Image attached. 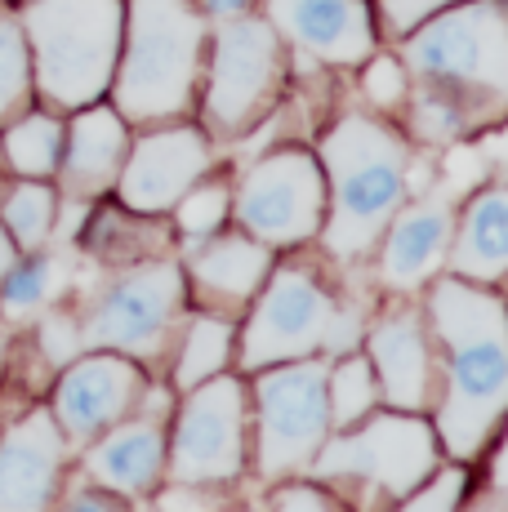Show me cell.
I'll return each instance as SVG.
<instances>
[{"label":"cell","instance_id":"cell-1","mask_svg":"<svg viewBox=\"0 0 508 512\" xmlns=\"http://www.w3.org/2000/svg\"><path fill=\"white\" fill-rule=\"evenodd\" d=\"M428 317L446 352L437 432L455 459H473L508 419V303L451 272L433 285Z\"/></svg>","mask_w":508,"mask_h":512},{"label":"cell","instance_id":"cell-2","mask_svg":"<svg viewBox=\"0 0 508 512\" xmlns=\"http://www.w3.org/2000/svg\"><path fill=\"white\" fill-rule=\"evenodd\" d=\"M326 174V250L339 263H361L406 205V143L370 116H344L321 143Z\"/></svg>","mask_w":508,"mask_h":512},{"label":"cell","instance_id":"cell-3","mask_svg":"<svg viewBox=\"0 0 508 512\" xmlns=\"http://www.w3.org/2000/svg\"><path fill=\"white\" fill-rule=\"evenodd\" d=\"M125 58L112 90L125 121H179L192 107L205 49V14L192 0H130Z\"/></svg>","mask_w":508,"mask_h":512},{"label":"cell","instance_id":"cell-4","mask_svg":"<svg viewBox=\"0 0 508 512\" xmlns=\"http://www.w3.org/2000/svg\"><path fill=\"white\" fill-rule=\"evenodd\" d=\"M125 32L121 0H32L23 14L36 85L54 107H90L116 76Z\"/></svg>","mask_w":508,"mask_h":512},{"label":"cell","instance_id":"cell-5","mask_svg":"<svg viewBox=\"0 0 508 512\" xmlns=\"http://www.w3.org/2000/svg\"><path fill=\"white\" fill-rule=\"evenodd\" d=\"M406 67L419 85L464 94H508V5L504 0H459L410 27Z\"/></svg>","mask_w":508,"mask_h":512},{"label":"cell","instance_id":"cell-6","mask_svg":"<svg viewBox=\"0 0 508 512\" xmlns=\"http://www.w3.org/2000/svg\"><path fill=\"white\" fill-rule=\"evenodd\" d=\"M357 317L339 312V303L321 290L317 277L299 268H277L268 290L254 303V317L241 343V366L263 370L281 361L317 357V352H353Z\"/></svg>","mask_w":508,"mask_h":512},{"label":"cell","instance_id":"cell-7","mask_svg":"<svg viewBox=\"0 0 508 512\" xmlns=\"http://www.w3.org/2000/svg\"><path fill=\"white\" fill-rule=\"evenodd\" d=\"M330 366L317 357L263 366L254 379L259 401V472L263 477H290L312 468L317 450L330 437V397H326Z\"/></svg>","mask_w":508,"mask_h":512},{"label":"cell","instance_id":"cell-8","mask_svg":"<svg viewBox=\"0 0 508 512\" xmlns=\"http://www.w3.org/2000/svg\"><path fill=\"white\" fill-rule=\"evenodd\" d=\"M321 481H366L384 495L406 499L428 472L437 468V432L410 410L361 419L344 428V437L330 441L312 459Z\"/></svg>","mask_w":508,"mask_h":512},{"label":"cell","instance_id":"cell-9","mask_svg":"<svg viewBox=\"0 0 508 512\" xmlns=\"http://www.w3.org/2000/svg\"><path fill=\"white\" fill-rule=\"evenodd\" d=\"M281 85V36L268 18H228L214 23V63L205 90V121L214 134L237 139L263 116Z\"/></svg>","mask_w":508,"mask_h":512},{"label":"cell","instance_id":"cell-10","mask_svg":"<svg viewBox=\"0 0 508 512\" xmlns=\"http://www.w3.org/2000/svg\"><path fill=\"white\" fill-rule=\"evenodd\" d=\"M237 219L263 245H299L326 223V174L308 152H272L241 179Z\"/></svg>","mask_w":508,"mask_h":512},{"label":"cell","instance_id":"cell-11","mask_svg":"<svg viewBox=\"0 0 508 512\" xmlns=\"http://www.w3.org/2000/svg\"><path fill=\"white\" fill-rule=\"evenodd\" d=\"M246 468V388L214 374L192 388L170 441V472L183 486L232 481Z\"/></svg>","mask_w":508,"mask_h":512},{"label":"cell","instance_id":"cell-12","mask_svg":"<svg viewBox=\"0 0 508 512\" xmlns=\"http://www.w3.org/2000/svg\"><path fill=\"white\" fill-rule=\"evenodd\" d=\"M183 308V272L174 263H148L112 281L81 326V343L125 357H156Z\"/></svg>","mask_w":508,"mask_h":512},{"label":"cell","instance_id":"cell-13","mask_svg":"<svg viewBox=\"0 0 508 512\" xmlns=\"http://www.w3.org/2000/svg\"><path fill=\"white\" fill-rule=\"evenodd\" d=\"M143 397V370L125 352H103L85 357L58 379L54 392V423L72 446L99 441L112 423H121Z\"/></svg>","mask_w":508,"mask_h":512},{"label":"cell","instance_id":"cell-14","mask_svg":"<svg viewBox=\"0 0 508 512\" xmlns=\"http://www.w3.org/2000/svg\"><path fill=\"white\" fill-rule=\"evenodd\" d=\"M210 170V143L197 125H170L152 130L148 139L130 152V161L116 174V192L130 210L139 214H165L183 201L188 187Z\"/></svg>","mask_w":508,"mask_h":512},{"label":"cell","instance_id":"cell-15","mask_svg":"<svg viewBox=\"0 0 508 512\" xmlns=\"http://www.w3.org/2000/svg\"><path fill=\"white\" fill-rule=\"evenodd\" d=\"M268 23L321 63H361L375 54L366 0H268Z\"/></svg>","mask_w":508,"mask_h":512},{"label":"cell","instance_id":"cell-16","mask_svg":"<svg viewBox=\"0 0 508 512\" xmlns=\"http://www.w3.org/2000/svg\"><path fill=\"white\" fill-rule=\"evenodd\" d=\"M455 187H437L433 196L415 205H402L388 223V232L379 236L384 241V259H379V272L393 290H415L433 277L446 263V250H451L455 236Z\"/></svg>","mask_w":508,"mask_h":512},{"label":"cell","instance_id":"cell-17","mask_svg":"<svg viewBox=\"0 0 508 512\" xmlns=\"http://www.w3.org/2000/svg\"><path fill=\"white\" fill-rule=\"evenodd\" d=\"M67 437L50 410H32L0 441V512H36L54 499Z\"/></svg>","mask_w":508,"mask_h":512},{"label":"cell","instance_id":"cell-18","mask_svg":"<svg viewBox=\"0 0 508 512\" xmlns=\"http://www.w3.org/2000/svg\"><path fill=\"white\" fill-rule=\"evenodd\" d=\"M370 348V366L379 370V392L393 410H419L433 401V348L419 312H388L366 339Z\"/></svg>","mask_w":508,"mask_h":512},{"label":"cell","instance_id":"cell-19","mask_svg":"<svg viewBox=\"0 0 508 512\" xmlns=\"http://www.w3.org/2000/svg\"><path fill=\"white\" fill-rule=\"evenodd\" d=\"M451 272L477 285L508 277V183L477 192L464 214H455Z\"/></svg>","mask_w":508,"mask_h":512},{"label":"cell","instance_id":"cell-20","mask_svg":"<svg viewBox=\"0 0 508 512\" xmlns=\"http://www.w3.org/2000/svg\"><path fill=\"white\" fill-rule=\"evenodd\" d=\"M165 468V428L156 419L112 423L103 441L85 455V472L112 495H143Z\"/></svg>","mask_w":508,"mask_h":512},{"label":"cell","instance_id":"cell-21","mask_svg":"<svg viewBox=\"0 0 508 512\" xmlns=\"http://www.w3.org/2000/svg\"><path fill=\"white\" fill-rule=\"evenodd\" d=\"M125 165V116L112 107H85L72 121V139L58 161L63 187L72 196H99L116 183Z\"/></svg>","mask_w":508,"mask_h":512},{"label":"cell","instance_id":"cell-22","mask_svg":"<svg viewBox=\"0 0 508 512\" xmlns=\"http://www.w3.org/2000/svg\"><path fill=\"white\" fill-rule=\"evenodd\" d=\"M268 268H272V245L254 241L250 232L214 236L210 245L197 241V254H192V281H197L201 294H210L219 303L254 299L259 285L268 281Z\"/></svg>","mask_w":508,"mask_h":512},{"label":"cell","instance_id":"cell-23","mask_svg":"<svg viewBox=\"0 0 508 512\" xmlns=\"http://www.w3.org/2000/svg\"><path fill=\"white\" fill-rule=\"evenodd\" d=\"M5 156L18 174H27V179H45V174H54L58 161H63V125L45 112L23 116L18 125H9Z\"/></svg>","mask_w":508,"mask_h":512},{"label":"cell","instance_id":"cell-24","mask_svg":"<svg viewBox=\"0 0 508 512\" xmlns=\"http://www.w3.org/2000/svg\"><path fill=\"white\" fill-rule=\"evenodd\" d=\"M58 281H63V263L50 259V254H32L27 263H14V268L0 277V312L9 321H27L54 299Z\"/></svg>","mask_w":508,"mask_h":512},{"label":"cell","instance_id":"cell-25","mask_svg":"<svg viewBox=\"0 0 508 512\" xmlns=\"http://www.w3.org/2000/svg\"><path fill=\"white\" fill-rule=\"evenodd\" d=\"M232 357V326L219 317H197L188 326V339H183V352H179V370H174V383L183 392H192L197 383L223 374Z\"/></svg>","mask_w":508,"mask_h":512},{"label":"cell","instance_id":"cell-26","mask_svg":"<svg viewBox=\"0 0 508 512\" xmlns=\"http://www.w3.org/2000/svg\"><path fill=\"white\" fill-rule=\"evenodd\" d=\"M326 397H330V423L353 428L375 410V366L366 357H344L339 366H330L326 374Z\"/></svg>","mask_w":508,"mask_h":512},{"label":"cell","instance_id":"cell-27","mask_svg":"<svg viewBox=\"0 0 508 512\" xmlns=\"http://www.w3.org/2000/svg\"><path fill=\"white\" fill-rule=\"evenodd\" d=\"M5 228L14 245L23 250H41L54 228V192L45 183H23L5 196Z\"/></svg>","mask_w":508,"mask_h":512},{"label":"cell","instance_id":"cell-28","mask_svg":"<svg viewBox=\"0 0 508 512\" xmlns=\"http://www.w3.org/2000/svg\"><path fill=\"white\" fill-rule=\"evenodd\" d=\"M32 94V54L18 23H0V125L18 112Z\"/></svg>","mask_w":508,"mask_h":512},{"label":"cell","instance_id":"cell-29","mask_svg":"<svg viewBox=\"0 0 508 512\" xmlns=\"http://www.w3.org/2000/svg\"><path fill=\"white\" fill-rule=\"evenodd\" d=\"M468 125V112L455 94L433 90V85H419L415 90V107H410V130L424 143H451L459 139V130Z\"/></svg>","mask_w":508,"mask_h":512},{"label":"cell","instance_id":"cell-30","mask_svg":"<svg viewBox=\"0 0 508 512\" xmlns=\"http://www.w3.org/2000/svg\"><path fill=\"white\" fill-rule=\"evenodd\" d=\"M228 205H232L228 187H223V183H205V187H188V192H183V201L174 205V210H179V228L188 232L192 245H197V241H205V236H214L223 228Z\"/></svg>","mask_w":508,"mask_h":512},{"label":"cell","instance_id":"cell-31","mask_svg":"<svg viewBox=\"0 0 508 512\" xmlns=\"http://www.w3.org/2000/svg\"><path fill=\"white\" fill-rule=\"evenodd\" d=\"M459 495H464V472L446 468V472H428V477L410 490L402 504L406 508H424V512H446V508L459 504Z\"/></svg>","mask_w":508,"mask_h":512},{"label":"cell","instance_id":"cell-32","mask_svg":"<svg viewBox=\"0 0 508 512\" xmlns=\"http://www.w3.org/2000/svg\"><path fill=\"white\" fill-rule=\"evenodd\" d=\"M406 90H410V81H406V67L397 63V58H375V63L366 67V94L375 98L379 107L402 103Z\"/></svg>","mask_w":508,"mask_h":512},{"label":"cell","instance_id":"cell-33","mask_svg":"<svg viewBox=\"0 0 508 512\" xmlns=\"http://www.w3.org/2000/svg\"><path fill=\"white\" fill-rule=\"evenodd\" d=\"M459 5V0H379V14H384V27L397 36H406L410 27H419L424 18H433L437 9Z\"/></svg>","mask_w":508,"mask_h":512},{"label":"cell","instance_id":"cell-34","mask_svg":"<svg viewBox=\"0 0 508 512\" xmlns=\"http://www.w3.org/2000/svg\"><path fill=\"white\" fill-rule=\"evenodd\" d=\"M41 343H45V357L50 361H72V352L81 348V330L54 312V317H45V326H41Z\"/></svg>","mask_w":508,"mask_h":512},{"label":"cell","instance_id":"cell-35","mask_svg":"<svg viewBox=\"0 0 508 512\" xmlns=\"http://www.w3.org/2000/svg\"><path fill=\"white\" fill-rule=\"evenodd\" d=\"M277 508H330V495H321L312 486H295V490H281Z\"/></svg>","mask_w":508,"mask_h":512},{"label":"cell","instance_id":"cell-36","mask_svg":"<svg viewBox=\"0 0 508 512\" xmlns=\"http://www.w3.org/2000/svg\"><path fill=\"white\" fill-rule=\"evenodd\" d=\"M254 0H201V14L210 18V23H228V18H241L250 14Z\"/></svg>","mask_w":508,"mask_h":512},{"label":"cell","instance_id":"cell-37","mask_svg":"<svg viewBox=\"0 0 508 512\" xmlns=\"http://www.w3.org/2000/svg\"><path fill=\"white\" fill-rule=\"evenodd\" d=\"M495 486H500V490H504V499H508V432H504L500 455H495Z\"/></svg>","mask_w":508,"mask_h":512},{"label":"cell","instance_id":"cell-38","mask_svg":"<svg viewBox=\"0 0 508 512\" xmlns=\"http://www.w3.org/2000/svg\"><path fill=\"white\" fill-rule=\"evenodd\" d=\"M9 268H14V236L0 228V277H5Z\"/></svg>","mask_w":508,"mask_h":512},{"label":"cell","instance_id":"cell-39","mask_svg":"<svg viewBox=\"0 0 508 512\" xmlns=\"http://www.w3.org/2000/svg\"><path fill=\"white\" fill-rule=\"evenodd\" d=\"M0 366H5V334H0Z\"/></svg>","mask_w":508,"mask_h":512}]
</instances>
